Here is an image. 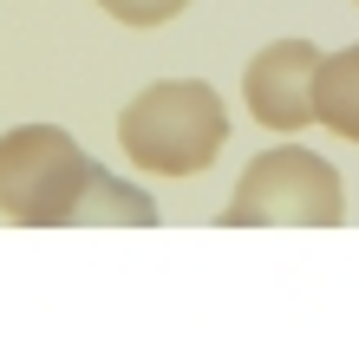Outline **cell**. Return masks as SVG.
<instances>
[{
  "mask_svg": "<svg viewBox=\"0 0 359 339\" xmlns=\"http://www.w3.org/2000/svg\"><path fill=\"white\" fill-rule=\"evenodd\" d=\"M0 222L13 228H157V202L92 163L59 124L0 137Z\"/></svg>",
  "mask_w": 359,
  "mask_h": 339,
  "instance_id": "1",
  "label": "cell"
},
{
  "mask_svg": "<svg viewBox=\"0 0 359 339\" xmlns=\"http://www.w3.org/2000/svg\"><path fill=\"white\" fill-rule=\"evenodd\" d=\"M340 222H346V189L333 163L301 144L248 157L236 196L222 209V228H340Z\"/></svg>",
  "mask_w": 359,
  "mask_h": 339,
  "instance_id": "3",
  "label": "cell"
},
{
  "mask_svg": "<svg viewBox=\"0 0 359 339\" xmlns=\"http://www.w3.org/2000/svg\"><path fill=\"white\" fill-rule=\"evenodd\" d=\"M118 144L144 177H196L229 144V104L203 78H157L118 111Z\"/></svg>",
  "mask_w": 359,
  "mask_h": 339,
  "instance_id": "2",
  "label": "cell"
},
{
  "mask_svg": "<svg viewBox=\"0 0 359 339\" xmlns=\"http://www.w3.org/2000/svg\"><path fill=\"white\" fill-rule=\"evenodd\" d=\"M111 20H124V27H163V20H177L189 0H98Z\"/></svg>",
  "mask_w": 359,
  "mask_h": 339,
  "instance_id": "6",
  "label": "cell"
},
{
  "mask_svg": "<svg viewBox=\"0 0 359 339\" xmlns=\"http://www.w3.org/2000/svg\"><path fill=\"white\" fill-rule=\"evenodd\" d=\"M313 124H327L333 137L359 144V46L320 53V72H313Z\"/></svg>",
  "mask_w": 359,
  "mask_h": 339,
  "instance_id": "5",
  "label": "cell"
},
{
  "mask_svg": "<svg viewBox=\"0 0 359 339\" xmlns=\"http://www.w3.org/2000/svg\"><path fill=\"white\" fill-rule=\"evenodd\" d=\"M313 72H320V46L313 39H274L248 59L242 72V104L268 131H307L313 124Z\"/></svg>",
  "mask_w": 359,
  "mask_h": 339,
  "instance_id": "4",
  "label": "cell"
}]
</instances>
